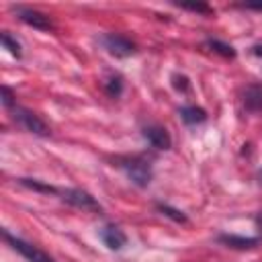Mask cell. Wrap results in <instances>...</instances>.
<instances>
[{"label":"cell","mask_w":262,"mask_h":262,"mask_svg":"<svg viewBox=\"0 0 262 262\" xmlns=\"http://www.w3.org/2000/svg\"><path fill=\"white\" fill-rule=\"evenodd\" d=\"M117 166H121L125 170V174L129 176V180L135 184V186H147L151 182V164L147 158L143 156H123V158H117Z\"/></svg>","instance_id":"1"},{"label":"cell","mask_w":262,"mask_h":262,"mask_svg":"<svg viewBox=\"0 0 262 262\" xmlns=\"http://www.w3.org/2000/svg\"><path fill=\"white\" fill-rule=\"evenodd\" d=\"M10 111H12V119H14L25 131L35 133V135H49L47 123H45L39 115H35L33 111H29V108H25V106H14V108H10Z\"/></svg>","instance_id":"2"},{"label":"cell","mask_w":262,"mask_h":262,"mask_svg":"<svg viewBox=\"0 0 262 262\" xmlns=\"http://www.w3.org/2000/svg\"><path fill=\"white\" fill-rule=\"evenodd\" d=\"M100 43L115 57H129V55H133L137 51L135 43L129 37L119 35V33H106V35H102L100 37Z\"/></svg>","instance_id":"3"},{"label":"cell","mask_w":262,"mask_h":262,"mask_svg":"<svg viewBox=\"0 0 262 262\" xmlns=\"http://www.w3.org/2000/svg\"><path fill=\"white\" fill-rule=\"evenodd\" d=\"M59 196H61V201H66L72 207H78V209H84V211H102L100 203L90 192H86L82 188H66V190H59Z\"/></svg>","instance_id":"4"},{"label":"cell","mask_w":262,"mask_h":262,"mask_svg":"<svg viewBox=\"0 0 262 262\" xmlns=\"http://www.w3.org/2000/svg\"><path fill=\"white\" fill-rule=\"evenodd\" d=\"M2 237L18 252V254H23L29 262H55L53 258H49L45 252H41L37 246H33V244H29V242H25V239H20V237H14V235H10L6 229L2 231Z\"/></svg>","instance_id":"5"},{"label":"cell","mask_w":262,"mask_h":262,"mask_svg":"<svg viewBox=\"0 0 262 262\" xmlns=\"http://www.w3.org/2000/svg\"><path fill=\"white\" fill-rule=\"evenodd\" d=\"M14 12H16V16H18L23 23H27V25L33 27V29H39V31H53L51 18H49L45 12H41V10L27 8V6H16Z\"/></svg>","instance_id":"6"},{"label":"cell","mask_w":262,"mask_h":262,"mask_svg":"<svg viewBox=\"0 0 262 262\" xmlns=\"http://www.w3.org/2000/svg\"><path fill=\"white\" fill-rule=\"evenodd\" d=\"M141 133L147 139V143L156 149H170L172 147V137L166 131V127H162V125H145Z\"/></svg>","instance_id":"7"},{"label":"cell","mask_w":262,"mask_h":262,"mask_svg":"<svg viewBox=\"0 0 262 262\" xmlns=\"http://www.w3.org/2000/svg\"><path fill=\"white\" fill-rule=\"evenodd\" d=\"M100 239L104 242V246L108 250H121L125 244H127V235L123 233L121 227L117 225H104L100 229Z\"/></svg>","instance_id":"8"},{"label":"cell","mask_w":262,"mask_h":262,"mask_svg":"<svg viewBox=\"0 0 262 262\" xmlns=\"http://www.w3.org/2000/svg\"><path fill=\"white\" fill-rule=\"evenodd\" d=\"M219 244H225L227 248H233V250H250V248H256L260 244V237H246V235H233V233H221L217 237Z\"/></svg>","instance_id":"9"},{"label":"cell","mask_w":262,"mask_h":262,"mask_svg":"<svg viewBox=\"0 0 262 262\" xmlns=\"http://www.w3.org/2000/svg\"><path fill=\"white\" fill-rule=\"evenodd\" d=\"M244 104L252 113L262 111V84H250L246 88V92H244Z\"/></svg>","instance_id":"10"},{"label":"cell","mask_w":262,"mask_h":262,"mask_svg":"<svg viewBox=\"0 0 262 262\" xmlns=\"http://www.w3.org/2000/svg\"><path fill=\"white\" fill-rule=\"evenodd\" d=\"M180 119L186 123V125H199L207 119V111L196 106V104H188V106H182L180 108Z\"/></svg>","instance_id":"11"},{"label":"cell","mask_w":262,"mask_h":262,"mask_svg":"<svg viewBox=\"0 0 262 262\" xmlns=\"http://www.w3.org/2000/svg\"><path fill=\"white\" fill-rule=\"evenodd\" d=\"M205 45L211 47V51H215V53H219V55H223V57H229V59L235 57V49H233L229 43H223V41H219V39H207Z\"/></svg>","instance_id":"12"},{"label":"cell","mask_w":262,"mask_h":262,"mask_svg":"<svg viewBox=\"0 0 262 262\" xmlns=\"http://www.w3.org/2000/svg\"><path fill=\"white\" fill-rule=\"evenodd\" d=\"M104 92H106V96H111V98H119L121 92H123V78H121L119 74L108 76L106 82H104Z\"/></svg>","instance_id":"13"},{"label":"cell","mask_w":262,"mask_h":262,"mask_svg":"<svg viewBox=\"0 0 262 262\" xmlns=\"http://www.w3.org/2000/svg\"><path fill=\"white\" fill-rule=\"evenodd\" d=\"M23 186H27V188H33V190H39V192H51V194H59V188H55V186H51V184H45V182H41V180H35V178H20L18 180Z\"/></svg>","instance_id":"14"},{"label":"cell","mask_w":262,"mask_h":262,"mask_svg":"<svg viewBox=\"0 0 262 262\" xmlns=\"http://www.w3.org/2000/svg\"><path fill=\"white\" fill-rule=\"evenodd\" d=\"M156 207H158V211H160L162 215L170 217V219L176 221V223H186V221H188L186 215H184L180 209H174V207H170V205H166V203H158Z\"/></svg>","instance_id":"15"},{"label":"cell","mask_w":262,"mask_h":262,"mask_svg":"<svg viewBox=\"0 0 262 262\" xmlns=\"http://www.w3.org/2000/svg\"><path fill=\"white\" fill-rule=\"evenodd\" d=\"M2 45H4L14 57H20V55H23V51H20V43H18L10 33H2Z\"/></svg>","instance_id":"16"},{"label":"cell","mask_w":262,"mask_h":262,"mask_svg":"<svg viewBox=\"0 0 262 262\" xmlns=\"http://www.w3.org/2000/svg\"><path fill=\"white\" fill-rule=\"evenodd\" d=\"M180 6L182 8H186V10H194V12H213V8L209 6V4H203V2H180Z\"/></svg>","instance_id":"17"},{"label":"cell","mask_w":262,"mask_h":262,"mask_svg":"<svg viewBox=\"0 0 262 262\" xmlns=\"http://www.w3.org/2000/svg\"><path fill=\"white\" fill-rule=\"evenodd\" d=\"M172 84H174V88L180 90V92H186V90H188V78L182 76V74H174V76H172Z\"/></svg>","instance_id":"18"},{"label":"cell","mask_w":262,"mask_h":262,"mask_svg":"<svg viewBox=\"0 0 262 262\" xmlns=\"http://www.w3.org/2000/svg\"><path fill=\"white\" fill-rule=\"evenodd\" d=\"M2 104L6 108H14V94L8 86H2Z\"/></svg>","instance_id":"19"},{"label":"cell","mask_w":262,"mask_h":262,"mask_svg":"<svg viewBox=\"0 0 262 262\" xmlns=\"http://www.w3.org/2000/svg\"><path fill=\"white\" fill-rule=\"evenodd\" d=\"M256 227H258V231H260V235H262V211L256 215Z\"/></svg>","instance_id":"20"},{"label":"cell","mask_w":262,"mask_h":262,"mask_svg":"<svg viewBox=\"0 0 262 262\" xmlns=\"http://www.w3.org/2000/svg\"><path fill=\"white\" fill-rule=\"evenodd\" d=\"M254 55L262 57V45H254Z\"/></svg>","instance_id":"21"},{"label":"cell","mask_w":262,"mask_h":262,"mask_svg":"<svg viewBox=\"0 0 262 262\" xmlns=\"http://www.w3.org/2000/svg\"><path fill=\"white\" fill-rule=\"evenodd\" d=\"M246 8H254V10H262V4H246Z\"/></svg>","instance_id":"22"},{"label":"cell","mask_w":262,"mask_h":262,"mask_svg":"<svg viewBox=\"0 0 262 262\" xmlns=\"http://www.w3.org/2000/svg\"><path fill=\"white\" fill-rule=\"evenodd\" d=\"M260 180H262V170H260Z\"/></svg>","instance_id":"23"}]
</instances>
